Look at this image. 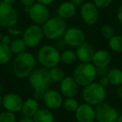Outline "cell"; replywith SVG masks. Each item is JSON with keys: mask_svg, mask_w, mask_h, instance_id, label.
<instances>
[{"mask_svg": "<svg viewBox=\"0 0 122 122\" xmlns=\"http://www.w3.org/2000/svg\"><path fill=\"white\" fill-rule=\"evenodd\" d=\"M97 76V69L92 63H81L75 67L73 77L79 86L85 87L95 82Z\"/></svg>", "mask_w": 122, "mask_h": 122, "instance_id": "4", "label": "cell"}, {"mask_svg": "<svg viewBox=\"0 0 122 122\" xmlns=\"http://www.w3.org/2000/svg\"><path fill=\"white\" fill-rule=\"evenodd\" d=\"M3 1L7 3V4H14L17 0H3Z\"/></svg>", "mask_w": 122, "mask_h": 122, "instance_id": "42", "label": "cell"}, {"mask_svg": "<svg viewBox=\"0 0 122 122\" xmlns=\"http://www.w3.org/2000/svg\"><path fill=\"white\" fill-rule=\"evenodd\" d=\"M76 54H75V51L71 50V49H66V50L63 51V53L61 54V61L65 65H73L76 61Z\"/></svg>", "mask_w": 122, "mask_h": 122, "instance_id": "27", "label": "cell"}, {"mask_svg": "<svg viewBox=\"0 0 122 122\" xmlns=\"http://www.w3.org/2000/svg\"><path fill=\"white\" fill-rule=\"evenodd\" d=\"M111 62V54L106 49L95 51L91 63L96 68H106Z\"/></svg>", "mask_w": 122, "mask_h": 122, "instance_id": "18", "label": "cell"}, {"mask_svg": "<svg viewBox=\"0 0 122 122\" xmlns=\"http://www.w3.org/2000/svg\"><path fill=\"white\" fill-rule=\"evenodd\" d=\"M107 78L110 82V85L114 86L122 85V70L119 68H113L107 73Z\"/></svg>", "mask_w": 122, "mask_h": 122, "instance_id": "22", "label": "cell"}, {"mask_svg": "<svg viewBox=\"0 0 122 122\" xmlns=\"http://www.w3.org/2000/svg\"><path fill=\"white\" fill-rule=\"evenodd\" d=\"M1 92H2V84L0 82V94H1Z\"/></svg>", "mask_w": 122, "mask_h": 122, "instance_id": "45", "label": "cell"}, {"mask_svg": "<svg viewBox=\"0 0 122 122\" xmlns=\"http://www.w3.org/2000/svg\"><path fill=\"white\" fill-rule=\"evenodd\" d=\"M24 100L21 96L15 93H9L3 96V106L5 110L17 113L22 110Z\"/></svg>", "mask_w": 122, "mask_h": 122, "instance_id": "13", "label": "cell"}, {"mask_svg": "<svg viewBox=\"0 0 122 122\" xmlns=\"http://www.w3.org/2000/svg\"><path fill=\"white\" fill-rule=\"evenodd\" d=\"M82 96L85 103L96 106L105 101L106 98V90L105 87L102 86L99 82H93L84 87Z\"/></svg>", "mask_w": 122, "mask_h": 122, "instance_id": "5", "label": "cell"}, {"mask_svg": "<svg viewBox=\"0 0 122 122\" xmlns=\"http://www.w3.org/2000/svg\"><path fill=\"white\" fill-rule=\"evenodd\" d=\"M29 82L34 90V98L38 101L43 100L44 95L52 84L49 70L46 68H38L34 70L29 76Z\"/></svg>", "mask_w": 122, "mask_h": 122, "instance_id": "1", "label": "cell"}, {"mask_svg": "<svg viewBox=\"0 0 122 122\" xmlns=\"http://www.w3.org/2000/svg\"><path fill=\"white\" fill-rule=\"evenodd\" d=\"M18 122H34L33 118H29V117H24L23 119H21L20 120H19Z\"/></svg>", "mask_w": 122, "mask_h": 122, "instance_id": "41", "label": "cell"}, {"mask_svg": "<svg viewBox=\"0 0 122 122\" xmlns=\"http://www.w3.org/2000/svg\"><path fill=\"white\" fill-rule=\"evenodd\" d=\"M43 101L49 109L58 110L63 105V95L57 90L49 89L44 93Z\"/></svg>", "mask_w": 122, "mask_h": 122, "instance_id": "15", "label": "cell"}, {"mask_svg": "<svg viewBox=\"0 0 122 122\" xmlns=\"http://www.w3.org/2000/svg\"><path fill=\"white\" fill-rule=\"evenodd\" d=\"M54 113L48 109H39L33 117L34 122H54Z\"/></svg>", "mask_w": 122, "mask_h": 122, "instance_id": "21", "label": "cell"}, {"mask_svg": "<svg viewBox=\"0 0 122 122\" xmlns=\"http://www.w3.org/2000/svg\"><path fill=\"white\" fill-rule=\"evenodd\" d=\"M100 34L103 36L105 39H110L115 35V33H114V29L110 25H108V24H105V25H103L100 29Z\"/></svg>", "mask_w": 122, "mask_h": 122, "instance_id": "30", "label": "cell"}, {"mask_svg": "<svg viewBox=\"0 0 122 122\" xmlns=\"http://www.w3.org/2000/svg\"><path fill=\"white\" fill-rule=\"evenodd\" d=\"M79 105L80 104H79L78 100L75 97H70V98H65L64 100L62 106L66 111L70 112V113H75L78 109Z\"/></svg>", "mask_w": 122, "mask_h": 122, "instance_id": "26", "label": "cell"}, {"mask_svg": "<svg viewBox=\"0 0 122 122\" xmlns=\"http://www.w3.org/2000/svg\"><path fill=\"white\" fill-rule=\"evenodd\" d=\"M13 53L9 45L0 42V65H6L11 60Z\"/></svg>", "mask_w": 122, "mask_h": 122, "instance_id": "23", "label": "cell"}, {"mask_svg": "<svg viewBox=\"0 0 122 122\" xmlns=\"http://www.w3.org/2000/svg\"><path fill=\"white\" fill-rule=\"evenodd\" d=\"M59 90L61 95L65 98L75 97L78 94L79 85L73 76H65L62 81L59 82Z\"/></svg>", "mask_w": 122, "mask_h": 122, "instance_id": "14", "label": "cell"}, {"mask_svg": "<svg viewBox=\"0 0 122 122\" xmlns=\"http://www.w3.org/2000/svg\"><path fill=\"white\" fill-rule=\"evenodd\" d=\"M39 110V104L37 100L34 98H29L25 100L23 103L22 106V113L24 117L33 118L34 115Z\"/></svg>", "mask_w": 122, "mask_h": 122, "instance_id": "19", "label": "cell"}, {"mask_svg": "<svg viewBox=\"0 0 122 122\" xmlns=\"http://www.w3.org/2000/svg\"><path fill=\"white\" fill-rule=\"evenodd\" d=\"M2 34H1V32H0V42H1V39H2Z\"/></svg>", "mask_w": 122, "mask_h": 122, "instance_id": "46", "label": "cell"}, {"mask_svg": "<svg viewBox=\"0 0 122 122\" xmlns=\"http://www.w3.org/2000/svg\"><path fill=\"white\" fill-rule=\"evenodd\" d=\"M0 122H16V115L14 112L4 110L0 113Z\"/></svg>", "mask_w": 122, "mask_h": 122, "instance_id": "29", "label": "cell"}, {"mask_svg": "<svg viewBox=\"0 0 122 122\" xmlns=\"http://www.w3.org/2000/svg\"><path fill=\"white\" fill-rule=\"evenodd\" d=\"M116 122H122V115H120V116H119V118Z\"/></svg>", "mask_w": 122, "mask_h": 122, "instance_id": "43", "label": "cell"}, {"mask_svg": "<svg viewBox=\"0 0 122 122\" xmlns=\"http://www.w3.org/2000/svg\"><path fill=\"white\" fill-rule=\"evenodd\" d=\"M18 19V13L12 4H9L4 1L0 2V26L6 29L14 27Z\"/></svg>", "mask_w": 122, "mask_h": 122, "instance_id": "8", "label": "cell"}, {"mask_svg": "<svg viewBox=\"0 0 122 122\" xmlns=\"http://www.w3.org/2000/svg\"><path fill=\"white\" fill-rule=\"evenodd\" d=\"M116 95L119 98L122 100V85L118 86V89H117V90H116Z\"/></svg>", "mask_w": 122, "mask_h": 122, "instance_id": "40", "label": "cell"}, {"mask_svg": "<svg viewBox=\"0 0 122 122\" xmlns=\"http://www.w3.org/2000/svg\"><path fill=\"white\" fill-rule=\"evenodd\" d=\"M95 111V120L97 122H116L120 116L116 108L105 101L96 105Z\"/></svg>", "mask_w": 122, "mask_h": 122, "instance_id": "7", "label": "cell"}, {"mask_svg": "<svg viewBox=\"0 0 122 122\" xmlns=\"http://www.w3.org/2000/svg\"><path fill=\"white\" fill-rule=\"evenodd\" d=\"M80 16L86 24L94 25L98 22L99 18H100L99 9L92 2L85 3L81 5Z\"/></svg>", "mask_w": 122, "mask_h": 122, "instance_id": "11", "label": "cell"}, {"mask_svg": "<svg viewBox=\"0 0 122 122\" xmlns=\"http://www.w3.org/2000/svg\"><path fill=\"white\" fill-rule=\"evenodd\" d=\"M99 83H100L103 87H105V88L110 85V82H109V80H108V78H107L106 75L100 77V80H99Z\"/></svg>", "mask_w": 122, "mask_h": 122, "instance_id": "33", "label": "cell"}, {"mask_svg": "<svg viewBox=\"0 0 122 122\" xmlns=\"http://www.w3.org/2000/svg\"><path fill=\"white\" fill-rule=\"evenodd\" d=\"M94 4L98 9H105L112 3V0H94Z\"/></svg>", "mask_w": 122, "mask_h": 122, "instance_id": "31", "label": "cell"}, {"mask_svg": "<svg viewBox=\"0 0 122 122\" xmlns=\"http://www.w3.org/2000/svg\"><path fill=\"white\" fill-rule=\"evenodd\" d=\"M63 38L65 44L70 47L77 48L85 41V34L84 31L77 27L67 29Z\"/></svg>", "mask_w": 122, "mask_h": 122, "instance_id": "12", "label": "cell"}, {"mask_svg": "<svg viewBox=\"0 0 122 122\" xmlns=\"http://www.w3.org/2000/svg\"><path fill=\"white\" fill-rule=\"evenodd\" d=\"M77 122H95V111L94 106L87 103L79 105L75 112Z\"/></svg>", "mask_w": 122, "mask_h": 122, "instance_id": "16", "label": "cell"}, {"mask_svg": "<svg viewBox=\"0 0 122 122\" xmlns=\"http://www.w3.org/2000/svg\"><path fill=\"white\" fill-rule=\"evenodd\" d=\"M55 0H38V3H40L42 4H44V5H49V4H51L53 2H54Z\"/></svg>", "mask_w": 122, "mask_h": 122, "instance_id": "38", "label": "cell"}, {"mask_svg": "<svg viewBox=\"0 0 122 122\" xmlns=\"http://www.w3.org/2000/svg\"><path fill=\"white\" fill-rule=\"evenodd\" d=\"M29 15L35 24H44L49 19V10L48 7L40 3H34L29 7Z\"/></svg>", "mask_w": 122, "mask_h": 122, "instance_id": "10", "label": "cell"}, {"mask_svg": "<svg viewBox=\"0 0 122 122\" xmlns=\"http://www.w3.org/2000/svg\"><path fill=\"white\" fill-rule=\"evenodd\" d=\"M9 30V34L10 36H18V35H21L23 34L24 31L21 30V29H16L14 27H11V28H9L8 29Z\"/></svg>", "mask_w": 122, "mask_h": 122, "instance_id": "32", "label": "cell"}, {"mask_svg": "<svg viewBox=\"0 0 122 122\" xmlns=\"http://www.w3.org/2000/svg\"><path fill=\"white\" fill-rule=\"evenodd\" d=\"M70 2L75 6H80L84 4V0H70Z\"/></svg>", "mask_w": 122, "mask_h": 122, "instance_id": "39", "label": "cell"}, {"mask_svg": "<svg viewBox=\"0 0 122 122\" xmlns=\"http://www.w3.org/2000/svg\"><path fill=\"white\" fill-rule=\"evenodd\" d=\"M9 47H10V49L13 54L17 55V54H19L21 53L25 52L27 45H26L23 39H15L11 41Z\"/></svg>", "mask_w": 122, "mask_h": 122, "instance_id": "24", "label": "cell"}, {"mask_svg": "<svg viewBox=\"0 0 122 122\" xmlns=\"http://www.w3.org/2000/svg\"><path fill=\"white\" fill-rule=\"evenodd\" d=\"M106 68H96L97 69V75H100V77L107 75L108 70H107Z\"/></svg>", "mask_w": 122, "mask_h": 122, "instance_id": "35", "label": "cell"}, {"mask_svg": "<svg viewBox=\"0 0 122 122\" xmlns=\"http://www.w3.org/2000/svg\"><path fill=\"white\" fill-rule=\"evenodd\" d=\"M95 53V50L93 45L86 41L78 46L75 51L77 59L81 61L82 63H91Z\"/></svg>", "mask_w": 122, "mask_h": 122, "instance_id": "17", "label": "cell"}, {"mask_svg": "<svg viewBox=\"0 0 122 122\" xmlns=\"http://www.w3.org/2000/svg\"><path fill=\"white\" fill-rule=\"evenodd\" d=\"M19 2L22 4H24V7H30L35 3V0H19Z\"/></svg>", "mask_w": 122, "mask_h": 122, "instance_id": "36", "label": "cell"}, {"mask_svg": "<svg viewBox=\"0 0 122 122\" xmlns=\"http://www.w3.org/2000/svg\"><path fill=\"white\" fill-rule=\"evenodd\" d=\"M44 35L43 28L39 24L30 25L23 33V39L28 47L34 48L38 46L43 40Z\"/></svg>", "mask_w": 122, "mask_h": 122, "instance_id": "9", "label": "cell"}, {"mask_svg": "<svg viewBox=\"0 0 122 122\" xmlns=\"http://www.w3.org/2000/svg\"><path fill=\"white\" fill-rule=\"evenodd\" d=\"M3 105V96L1 95V94H0V105Z\"/></svg>", "mask_w": 122, "mask_h": 122, "instance_id": "44", "label": "cell"}, {"mask_svg": "<svg viewBox=\"0 0 122 122\" xmlns=\"http://www.w3.org/2000/svg\"><path fill=\"white\" fill-rule=\"evenodd\" d=\"M36 60L31 53L24 52L17 54L13 63V71L17 78L25 79L34 70Z\"/></svg>", "mask_w": 122, "mask_h": 122, "instance_id": "2", "label": "cell"}, {"mask_svg": "<svg viewBox=\"0 0 122 122\" xmlns=\"http://www.w3.org/2000/svg\"><path fill=\"white\" fill-rule=\"evenodd\" d=\"M49 72L52 81L57 82V83L61 82L63 80V79L65 77V71L63 70V69L59 68L58 66L53 67V68L49 69Z\"/></svg>", "mask_w": 122, "mask_h": 122, "instance_id": "25", "label": "cell"}, {"mask_svg": "<svg viewBox=\"0 0 122 122\" xmlns=\"http://www.w3.org/2000/svg\"><path fill=\"white\" fill-rule=\"evenodd\" d=\"M117 19L120 21V24H122V5L119 8L118 11H117Z\"/></svg>", "mask_w": 122, "mask_h": 122, "instance_id": "37", "label": "cell"}, {"mask_svg": "<svg viewBox=\"0 0 122 122\" xmlns=\"http://www.w3.org/2000/svg\"><path fill=\"white\" fill-rule=\"evenodd\" d=\"M76 13V6L71 2H64L58 9V16L63 19H69L72 18Z\"/></svg>", "mask_w": 122, "mask_h": 122, "instance_id": "20", "label": "cell"}, {"mask_svg": "<svg viewBox=\"0 0 122 122\" xmlns=\"http://www.w3.org/2000/svg\"><path fill=\"white\" fill-rule=\"evenodd\" d=\"M12 41L11 39V36L9 34H4V35L2 36V39H1V43L4 44H7V45H9Z\"/></svg>", "mask_w": 122, "mask_h": 122, "instance_id": "34", "label": "cell"}, {"mask_svg": "<svg viewBox=\"0 0 122 122\" xmlns=\"http://www.w3.org/2000/svg\"><path fill=\"white\" fill-rule=\"evenodd\" d=\"M42 28L44 37L50 40H56L64 36L67 30V24L65 19L56 16L49 18L43 24Z\"/></svg>", "mask_w": 122, "mask_h": 122, "instance_id": "3", "label": "cell"}, {"mask_svg": "<svg viewBox=\"0 0 122 122\" xmlns=\"http://www.w3.org/2000/svg\"><path fill=\"white\" fill-rule=\"evenodd\" d=\"M110 48L116 53H122V35H114L109 39Z\"/></svg>", "mask_w": 122, "mask_h": 122, "instance_id": "28", "label": "cell"}, {"mask_svg": "<svg viewBox=\"0 0 122 122\" xmlns=\"http://www.w3.org/2000/svg\"><path fill=\"white\" fill-rule=\"evenodd\" d=\"M38 59L44 68L51 69L58 66L60 63L61 54L54 46L45 44L39 49L38 52Z\"/></svg>", "mask_w": 122, "mask_h": 122, "instance_id": "6", "label": "cell"}]
</instances>
